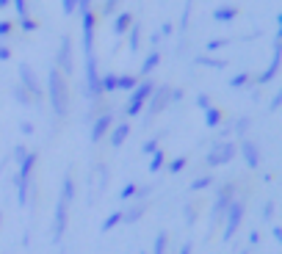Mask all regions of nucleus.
I'll use <instances>...</instances> for the list:
<instances>
[{"mask_svg":"<svg viewBox=\"0 0 282 254\" xmlns=\"http://www.w3.org/2000/svg\"><path fill=\"white\" fill-rule=\"evenodd\" d=\"M136 77L133 75H116V89H122V91H133L136 89Z\"/></svg>","mask_w":282,"mask_h":254,"instance_id":"obj_15","label":"nucleus"},{"mask_svg":"<svg viewBox=\"0 0 282 254\" xmlns=\"http://www.w3.org/2000/svg\"><path fill=\"white\" fill-rule=\"evenodd\" d=\"M219 122H222V113H219L216 108L210 105L208 111H205V124H208V127H216Z\"/></svg>","mask_w":282,"mask_h":254,"instance_id":"obj_21","label":"nucleus"},{"mask_svg":"<svg viewBox=\"0 0 282 254\" xmlns=\"http://www.w3.org/2000/svg\"><path fill=\"white\" fill-rule=\"evenodd\" d=\"M78 11V0H64V14H75Z\"/></svg>","mask_w":282,"mask_h":254,"instance_id":"obj_31","label":"nucleus"},{"mask_svg":"<svg viewBox=\"0 0 282 254\" xmlns=\"http://www.w3.org/2000/svg\"><path fill=\"white\" fill-rule=\"evenodd\" d=\"M8 3H11V0H0V8H6Z\"/></svg>","mask_w":282,"mask_h":254,"instance_id":"obj_44","label":"nucleus"},{"mask_svg":"<svg viewBox=\"0 0 282 254\" xmlns=\"http://www.w3.org/2000/svg\"><path fill=\"white\" fill-rule=\"evenodd\" d=\"M233 155H235V147H233V144H222V147H216L213 152L208 155V163H210V166H216V163H227V160L233 158Z\"/></svg>","mask_w":282,"mask_h":254,"instance_id":"obj_9","label":"nucleus"},{"mask_svg":"<svg viewBox=\"0 0 282 254\" xmlns=\"http://www.w3.org/2000/svg\"><path fill=\"white\" fill-rule=\"evenodd\" d=\"M246 83H249V75H246V72H238V75L230 77V89H244Z\"/></svg>","mask_w":282,"mask_h":254,"instance_id":"obj_24","label":"nucleus"},{"mask_svg":"<svg viewBox=\"0 0 282 254\" xmlns=\"http://www.w3.org/2000/svg\"><path fill=\"white\" fill-rule=\"evenodd\" d=\"M197 108L208 111V108H210V97H208V94H197Z\"/></svg>","mask_w":282,"mask_h":254,"instance_id":"obj_30","label":"nucleus"},{"mask_svg":"<svg viewBox=\"0 0 282 254\" xmlns=\"http://www.w3.org/2000/svg\"><path fill=\"white\" fill-rule=\"evenodd\" d=\"M238 17V8L235 6H219V8H213V19L216 22H230V19H235Z\"/></svg>","mask_w":282,"mask_h":254,"instance_id":"obj_12","label":"nucleus"},{"mask_svg":"<svg viewBox=\"0 0 282 254\" xmlns=\"http://www.w3.org/2000/svg\"><path fill=\"white\" fill-rule=\"evenodd\" d=\"M86 91H89V94H100V72H97L94 55L86 58Z\"/></svg>","mask_w":282,"mask_h":254,"instance_id":"obj_8","label":"nucleus"},{"mask_svg":"<svg viewBox=\"0 0 282 254\" xmlns=\"http://www.w3.org/2000/svg\"><path fill=\"white\" fill-rule=\"evenodd\" d=\"M11 3H14V8H17V17L19 19L28 17V6H25V0H11Z\"/></svg>","mask_w":282,"mask_h":254,"instance_id":"obj_25","label":"nucleus"},{"mask_svg":"<svg viewBox=\"0 0 282 254\" xmlns=\"http://www.w3.org/2000/svg\"><path fill=\"white\" fill-rule=\"evenodd\" d=\"M163 163V155L161 152H158V149H155V158H152V169H158V166H161Z\"/></svg>","mask_w":282,"mask_h":254,"instance_id":"obj_37","label":"nucleus"},{"mask_svg":"<svg viewBox=\"0 0 282 254\" xmlns=\"http://www.w3.org/2000/svg\"><path fill=\"white\" fill-rule=\"evenodd\" d=\"M8 58H11V50L6 44H0V61H8Z\"/></svg>","mask_w":282,"mask_h":254,"instance_id":"obj_36","label":"nucleus"},{"mask_svg":"<svg viewBox=\"0 0 282 254\" xmlns=\"http://www.w3.org/2000/svg\"><path fill=\"white\" fill-rule=\"evenodd\" d=\"M163 246H166V235H158V243H155V254H163Z\"/></svg>","mask_w":282,"mask_h":254,"instance_id":"obj_33","label":"nucleus"},{"mask_svg":"<svg viewBox=\"0 0 282 254\" xmlns=\"http://www.w3.org/2000/svg\"><path fill=\"white\" fill-rule=\"evenodd\" d=\"M152 89H155V83H152V80H144V83H138L136 89L130 91V100H127V105H125V113H127V116H136V113L144 111V102L150 100Z\"/></svg>","mask_w":282,"mask_h":254,"instance_id":"obj_2","label":"nucleus"},{"mask_svg":"<svg viewBox=\"0 0 282 254\" xmlns=\"http://www.w3.org/2000/svg\"><path fill=\"white\" fill-rule=\"evenodd\" d=\"M19 25H22V30H36L39 28V22H36V19H30V17L19 19Z\"/></svg>","mask_w":282,"mask_h":254,"instance_id":"obj_27","label":"nucleus"},{"mask_svg":"<svg viewBox=\"0 0 282 254\" xmlns=\"http://www.w3.org/2000/svg\"><path fill=\"white\" fill-rule=\"evenodd\" d=\"M130 25H133V14H127V11L116 14V19H114V33H116V36H125L127 30H130Z\"/></svg>","mask_w":282,"mask_h":254,"instance_id":"obj_11","label":"nucleus"},{"mask_svg":"<svg viewBox=\"0 0 282 254\" xmlns=\"http://www.w3.org/2000/svg\"><path fill=\"white\" fill-rule=\"evenodd\" d=\"M244 155H246V163H249V166H258V163H260L255 144H244Z\"/></svg>","mask_w":282,"mask_h":254,"instance_id":"obj_22","label":"nucleus"},{"mask_svg":"<svg viewBox=\"0 0 282 254\" xmlns=\"http://www.w3.org/2000/svg\"><path fill=\"white\" fill-rule=\"evenodd\" d=\"M158 64H161V55H158V53H150V55L144 58V64H141V75L147 77V75H150V72L155 69Z\"/></svg>","mask_w":282,"mask_h":254,"instance_id":"obj_17","label":"nucleus"},{"mask_svg":"<svg viewBox=\"0 0 282 254\" xmlns=\"http://www.w3.org/2000/svg\"><path fill=\"white\" fill-rule=\"evenodd\" d=\"M138 44H141V25L133 22V25H130V36H127V47H130L133 53H136Z\"/></svg>","mask_w":282,"mask_h":254,"instance_id":"obj_13","label":"nucleus"},{"mask_svg":"<svg viewBox=\"0 0 282 254\" xmlns=\"http://www.w3.org/2000/svg\"><path fill=\"white\" fill-rule=\"evenodd\" d=\"M127 133H130V127H127V124H119V127L111 133V144H114V147H119V144L127 138Z\"/></svg>","mask_w":282,"mask_h":254,"instance_id":"obj_19","label":"nucleus"},{"mask_svg":"<svg viewBox=\"0 0 282 254\" xmlns=\"http://www.w3.org/2000/svg\"><path fill=\"white\" fill-rule=\"evenodd\" d=\"M144 152H155V141H147L144 144Z\"/></svg>","mask_w":282,"mask_h":254,"instance_id":"obj_42","label":"nucleus"},{"mask_svg":"<svg viewBox=\"0 0 282 254\" xmlns=\"http://www.w3.org/2000/svg\"><path fill=\"white\" fill-rule=\"evenodd\" d=\"M224 44H227V39H210L208 41V50H210V53H216V50L224 47Z\"/></svg>","mask_w":282,"mask_h":254,"instance_id":"obj_28","label":"nucleus"},{"mask_svg":"<svg viewBox=\"0 0 282 254\" xmlns=\"http://www.w3.org/2000/svg\"><path fill=\"white\" fill-rule=\"evenodd\" d=\"M80 17H83V25H80V28H83V53H86V58H89V55H94L91 50H94V19L97 17L91 11L80 14Z\"/></svg>","mask_w":282,"mask_h":254,"instance_id":"obj_7","label":"nucleus"},{"mask_svg":"<svg viewBox=\"0 0 282 254\" xmlns=\"http://www.w3.org/2000/svg\"><path fill=\"white\" fill-rule=\"evenodd\" d=\"M111 122H114V119H111V113L105 111V113H102V116L94 122V127H91V141H100V138L105 136V133H108Z\"/></svg>","mask_w":282,"mask_h":254,"instance_id":"obj_10","label":"nucleus"},{"mask_svg":"<svg viewBox=\"0 0 282 254\" xmlns=\"http://www.w3.org/2000/svg\"><path fill=\"white\" fill-rule=\"evenodd\" d=\"M47 91H50V105H53V111L58 113V116H66V111H69V91H66V80L61 77V72L50 69L47 72Z\"/></svg>","mask_w":282,"mask_h":254,"instance_id":"obj_1","label":"nucleus"},{"mask_svg":"<svg viewBox=\"0 0 282 254\" xmlns=\"http://www.w3.org/2000/svg\"><path fill=\"white\" fill-rule=\"evenodd\" d=\"M208 183H210V180L202 177V180H197V183H194V188H202V185H208Z\"/></svg>","mask_w":282,"mask_h":254,"instance_id":"obj_43","label":"nucleus"},{"mask_svg":"<svg viewBox=\"0 0 282 254\" xmlns=\"http://www.w3.org/2000/svg\"><path fill=\"white\" fill-rule=\"evenodd\" d=\"M238 221H241V205H233V210H230V221H227V235H233L235 232Z\"/></svg>","mask_w":282,"mask_h":254,"instance_id":"obj_18","label":"nucleus"},{"mask_svg":"<svg viewBox=\"0 0 282 254\" xmlns=\"http://www.w3.org/2000/svg\"><path fill=\"white\" fill-rule=\"evenodd\" d=\"M100 91H116V75H111V72H105V75H100Z\"/></svg>","mask_w":282,"mask_h":254,"instance_id":"obj_16","label":"nucleus"},{"mask_svg":"<svg viewBox=\"0 0 282 254\" xmlns=\"http://www.w3.org/2000/svg\"><path fill=\"white\" fill-rule=\"evenodd\" d=\"M183 166H186V160H183V158H177V160L172 163V172H180Z\"/></svg>","mask_w":282,"mask_h":254,"instance_id":"obj_39","label":"nucleus"},{"mask_svg":"<svg viewBox=\"0 0 282 254\" xmlns=\"http://www.w3.org/2000/svg\"><path fill=\"white\" fill-rule=\"evenodd\" d=\"M246 124H249V119H241V122L235 124V127H238V133H244V130H246Z\"/></svg>","mask_w":282,"mask_h":254,"instance_id":"obj_41","label":"nucleus"},{"mask_svg":"<svg viewBox=\"0 0 282 254\" xmlns=\"http://www.w3.org/2000/svg\"><path fill=\"white\" fill-rule=\"evenodd\" d=\"M11 94L17 97V102H22V105H30V100H33V97H30L28 91L19 86V83H14V86H11Z\"/></svg>","mask_w":282,"mask_h":254,"instance_id":"obj_20","label":"nucleus"},{"mask_svg":"<svg viewBox=\"0 0 282 254\" xmlns=\"http://www.w3.org/2000/svg\"><path fill=\"white\" fill-rule=\"evenodd\" d=\"M169 33H172V22H163L161 25V39H163V36H169Z\"/></svg>","mask_w":282,"mask_h":254,"instance_id":"obj_38","label":"nucleus"},{"mask_svg":"<svg viewBox=\"0 0 282 254\" xmlns=\"http://www.w3.org/2000/svg\"><path fill=\"white\" fill-rule=\"evenodd\" d=\"M64 227H66V205L58 202V210H55V235H61Z\"/></svg>","mask_w":282,"mask_h":254,"instance_id":"obj_14","label":"nucleus"},{"mask_svg":"<svg viewBox=\"0 0 282 254\" xmlns=\"http://www.w3.org/2000/svg\"><path fill=\"white\" fill-rule=\"evenodd\" d=\"M280 102H282V94H274V100H271V111H277V108H280Z\"/></svg>","mask_w":282,"mask_h":254,"instance_id":"obj_40","label":"nucleus"},{"mask_svg":"<svg viewBox=\"0 0 282 254\" xmlns=\"http://www.w3.org/2000/svg\"><path fill=\"white\" fill-rule=\"evenodd\" d=\"M169 100H172V89H169V86H158V89H152L150 105H147V111H144V122H150L152 116H158V113L166 108Z\"/></svg>","mask_w":282,"mask_h":254,"instance_id":"obj_3","label":"nucleus"},{"mask_svg":"<svg viewBox=\"0 0 282 254\" xmlns=\"http://www.w3.org/2000/svg\"><path fill=\"white\" fill-rule=\"evenodd\" d=\"M197 64L210 66V69H224V66H227V61H219V58H208V55H202V58H197Z\"/></svg>","mask_w":282,"mask_h":254,"instance_id":"obj_23","label":"nucleus"},{"mask_svg":"<svg viewBox=\"0 0 282 254\" xmlns=\"http://www.w3.org/2000/svg\"><path fill=\"white\" fill-rule=\"evenodd\" d=\"M188 14H191V0H186V8H183V22H180V28H186V25H188Z\"/></svg>","mask_w":282,"mask_h":254,"instance_id":"obj_32","label":"nucleus"},{"mask_svg":"<svg viewBox=\"0 0 282 254\" xmlns=\"http://www.w3.org/2000/svg\"><path fill=\"white\" fill-rule=\"evenodd\" d=\"M69 199H72V180L66 177V180H64V205H66Z\"/></svg>","mask_w":282,"mask_h":254,"instance_id":"obj_29","label":"nucleus"},{"mask_svg":"<svg viewBox=\"0 0 282 254\" xmlns=\"http://www.w3.org/2000/svg\"><path fill=\"white\" fill-rule=\"evenodd\" d=\"M17 69H19V77H22V83H19V86H22L30 97L42 100V86H39V77H36V72L30 69V64H19Z\"/></svg>","mask_w":282,"mask_h":254,"instance_id":"obj_6","label":"nucleus"},{"mask_svg":"<svg viewBox=\"0 0 282 254\" xmlns=\"http://www.w3.org/2000/svg\"><path fill=\"white\" fill-rule=\"evenodd\" d=\"M116 6H119V0H105V3H102V14H114Z\"/></svg>","mask_w":282,"mask_h":254,"instance_id":"obj_26","label":"nucleus"},{"mask_svg":"<svg viewBox=\"0 0 282 254\" xmlns=\"http://www.w3.org/2000/svg\"><path fill=\"white\" fill-rule=\"evenodd\" d=\"M119 219H122V216H119V213H114V216H111L108 221H105V224H102V230H111V227H114V224H116V221H119Z\"/></svg>","mask_w":282,"mask_h":254,"instance_id":"obj_35","label":"nucleus"},{"mask_svg":"<svg viewBox=\"0 0 282 254\" xmlns=\"http://www.w3.org/2000/svg\"><path fill=\"white\" fill-rule=\"evenodd\" d=\"M55 69L64 72V75H72L75 69V61H72V41L69 36H61V44H58V53H55Z\"/></svg>","mask_w":282,"mask_h":254,"instance_id":"obj_4","label":"nucleus"},{"mask_svg":"<svg viewBox=\"0 0 282 254\" xmlns=\"http://www.w3.org/2000/svg\"><path fill=\"white\" fill-rule=\"evenodd\" d=\"M282 36L277 33V39H274V55H271V61H269V66H266V72H260L258 75V80L255 83H260V86H263V83H271L277 77V72H280V61H282Z\"/></svg>","mask_w":282,"mask_h":254,"instance_id":"obj_5","label":"nucleus"},{"mask_svg":"<svg viewBox=\"0 0 282 254\" xmlns=\"http://www.w3.org/2000/svg\"><path fill=\"white\" fill-rule=\"evenodd\" d=\"M11 28H14V25L3 19V22H0V36H8V33H11Z\"/></svg>","mask_w":282,"mask_h":254,"instance_id":"obj_34","label":"nucleus"}]
</instances>
